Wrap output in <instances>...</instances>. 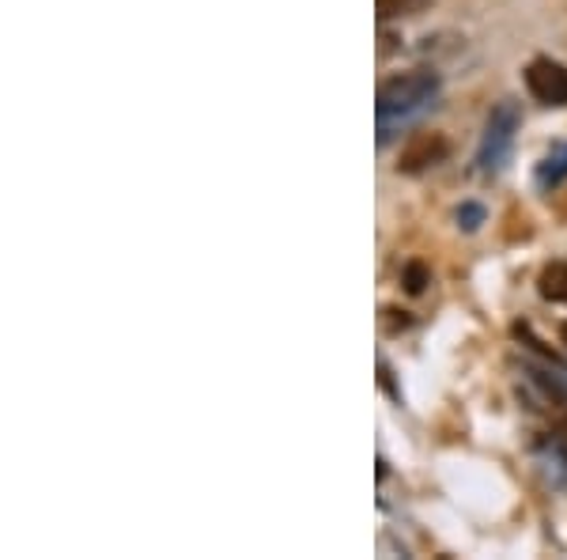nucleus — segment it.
Masks as SVG:
<instances>
[{
	"label": "nucleus",
	"instance_id": "nucleus-2",
	"mask_svg": "<svg viewBox=\"0 0 567 560\" xmlns=\"http://www.w3.org/2000/svg\"><path fill=\"white\" fill-rule=\"evenodd\" d=\"M523 125V114H518V103L503 99V103L492 106L488 125H484L481 149H477V171L481 174H496L503 163H507L511 149H515V133Z\"/></svg>",
	"mask_w": 567,
	"mask_h": 560
},
{
	"label": "nucleus",
	"instance_id": "nucleus-6",
	"mask_svg": "<svg viewBox=\"0 0 567 560\" xmlns=\"http://www.w3.org/2000/svg\"><path fill=\"white\" fill-rule=\"evenodd\" d=\"M427 4H432V0H374V12H379L382 23H390V20H405V16L424 12Z\"/></svg>",
	"mask_w": 567,
	"mask_h": 560
},
{
	"label": "nucleus",
	"instance_id": "nucleus-1",
	"mask_svg": "<svg viewBox=\"0 0 567 560\" xmlns=\"http://www.w3.org/2000/svg\"><path fill=\"white\" fill-rule=\"evenodd\" d=\"M439 95V72L435 69H413V72H398V77L382 80L379 95H374V114L379 125H390L393 118H405L420 110L424 103H432Z\"/></svg>",
	"mask_w": 567,
	"mask_h": 560
},
{
	"label": "nucleus",
	"instance_id": "nucleus-4",
	"mask_svg": "<svg viewBox=\"0 0 567 560\" xmlns=\"http://www.w3.org/2000/svg\"><path fill=\"white\" fill-rule=\"evenodd\" d=\"M526 88L542 106H567V69L553 58H534L526 65Z\"/></svg>",
	"mask_w": 567,
	"mask_h": 560
},
{
	"label": "nucleus",
	"instance_id": "nucleus-5",
	"mask_svg": "<svg viewBox=\"0 0 567 560\" xmlns=\"http://www.w3.org/2000/svg\"><path fill=\"white\" fill-rule=\"evenodd\" d=\"M537 292H542V299L548 303H567V262L545 265L542 277H537Z\"/></svg>",
	"mask_w": 567,
	"mask_h": 560
},
{
	"label": "nucleus",
	"instance_id": "nucleus-9",
	"mask_svg": "<svg viewBox=\"0 0 567 560\" xmlns=\"http://www.w3.org/2000/svg\"><path fill=\"white\" fill-rule=\"evenodd\" d=\"M481 224H484V205H477V201H465V205L458 208V227L462 232H477Z\"/></svg>",
	"mask_w": 567,
	"mask_h": 560
},
{
	"label": "nucleus",
	"instance_id": "nucleus-7",
	"mask_svg": "<svg viewBox=\"0 0 567 560\" xmlns=\"http://www.w3.org/2000/svg\"><path fill=\"white\" fill-rule=\"evenodd\" d=\"M567 179V149L553 152L548 160L542 163V171H537V186L548 190V186H560V182Z\"/></svg>",
	"mask_w": 567,
	"mask_h": 560
},
{
	"label": "nucleus",
	"instance_id": "nucleus-3",
	"mask_svg": "<svg viewBox=\"0 0 567 560\" xmlns=\"http://www.w3.org/2000/svg\"><path fill=\"white\" fill-rule=\"evenodd\" d=\"M446 155H451V141H446L443 133L435 130H420L405 141V149L398 155V174H424L439 167V163H446Z\"/></svg>",
	"mask_w": 567,
	"mask_h": 560
},
{
	"label": "nucleus",
	"instance_id": "nucleus-8",
	"mask_svg": "<svg viewBox=\"0 0 567 560\" xmlns=\"http://www.w3.org/2000/svg\"><path fill=\"white\" fill-rule=\"evenodd\" d=\"M401 284H405L409 296H420V292H424L427 284H432V273H427L424 262H409L405 273H401Z\"/></svg>",
	"mask_w": 567,
	"mask_h": 560
},
{
	"label": "nucleus",
	"instance_id": "nucleus-10",
	"mask_svg": "<svg viewBox=\"0 0 567 560\" xmlns=\"http://www.w3.org/2000/svg\"><path fill=\"white\" fill-rule=\"evenodd\" d=\"M560 337H564V345H567V323L560 326Z\"/></svg>",
	"mask_w": 567,
	"mask_h": 560
}]
</instances>
